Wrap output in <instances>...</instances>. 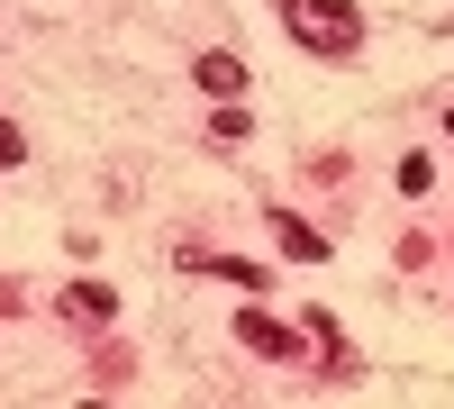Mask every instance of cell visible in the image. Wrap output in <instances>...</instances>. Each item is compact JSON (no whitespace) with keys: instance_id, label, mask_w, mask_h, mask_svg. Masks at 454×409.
<instances>
[{"instance_id":"8","label":"cell","mask_w":454,"mask_h":409,"mask_svg":"<svg viewBox=\"0 0 454 409\" xmlns=\"http://www.w3.org/2000/svg\"><path fill=\"white\" fill-rule=\"evenodd\" d=\"M445 137H454V109H445Z\"/></svg>"},{"instance_id":"7","label":"cell","mask_w":454,"mask_h":409,"mask_svg":"<svg viewBox=\"0 0 454 409\" xmlns=\"http://www.w3.org/2000/svg\"><path fill=\"white\" fill-rule=\"evenodd\" d=\"M19 155H27V137H19V128H10V119H0V173H10V164H19Z\"/></svg>"},{"instance_id":"5","label":"cell","mask_w":454,"mask_h":409,"mask_svg":"<svg viewBox=\"0 0 454 409\" xmlns=\"http://www.w3.org/2000/svg\"><path fill=\"white\" fill-rule=\"evenodd\" d=\"M273 237H282V255H300V264H327V237L309 228V218H291V209H273Z\"/></svg>"},{"instance_id":"4","label":"cell","mask_w":454,"mask_h":409,"mask_svg":"<svg viewBox=\"0 0 454 409\" xmlns=\"http://www.w3.org/2000/svg\"><path fill=\"white\" fill-rule=\"evenodd\" d=\"M192 83H200L209 100H237V91H246V55H200V64H192Z\"/></svg>"},{"instance_id":"3","label":"cell","mask_w":454,"mask_h":409,"mask_svg":"<svg viewBox=\"0 0 454 409\" xmlns=\"http://www.w3.org/2000/svg\"><path fill=\"white\" fill-rule=\"evenodd\" d=\"M64 319H73V327L119 319V291H109V282H73V291H64Z\"/></svg>"},{"instance_id":"1","label":"cell","mask_w":454,"mask_h":409,"mask_svg":"<svg viewBox=\"0 0 454 409\" xmlns=\"http://www.w3.org/2000/svg\"><path fill=\"white\" fill-rule=\"evenodd\" d=\"M282 28L309 55H355L364 46V10H346V0H282Z\"/></svg>"},{"instance_id":"6","label":"cell","mask_w":454,"mask_h":409,"mask_svg":"<svg viewBox=\"0 0 454 409\" xmlns=\"http://www.w3.org/2000/svg\"><path fill=\"white\" fill-rule=\"evenodd\" d=\"M192 264H200V273H227V282H246V291H263V282H273L263 264H246V255H192Z\"/></svg>"},{"instance_id":"2","label":"cell","mask_w":454,"mask_h":409,"mask_svg":"<svg viewBox=\"0 0 454 409\" xmlns=\"http://www.w3.org/2000/svg\"><path fill=\"white\" fill-rule=\"evenodd\" d=\"M237 337H246L254 355H273V364H291V355H300V337H291L282 319H263V310H246V319H237Z\"/></svg>"}]
</instances>
